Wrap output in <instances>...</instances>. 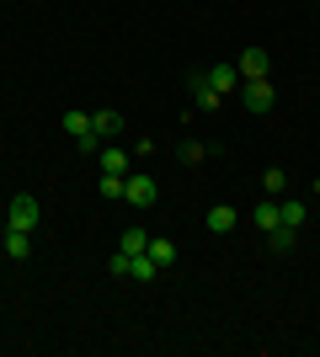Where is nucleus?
Returning a JSON list of instances; mask_svg holds the SVG:
<instances>
[{"label":"nucleus","mask_w":320,"mask_h":357,"mask_svg":"<svg viewBox=\"0 0 320 357\" xmlns=\"http://www.w3.org/2000/svg\"><path fill=\"white\" fill-rule=\"evenodd\" d=\"M123 203H128V208H155V203H160V181H155L150 171H128V176H123Z\"/></svg>","instance_id":"f257e3e1"},{"label":"nucleus","mask_w":320,"mask_h":357,"mask_svg":"<svg viewBox=\"0 0 320 357\" xmlns=\"http://www.w3.org/2000/svg\"><path fill=\"white\" fill-rule=\"evenodd\" d=\"M64 134L75 139V149L80 155H102V139H96V128H91V112H75V107H70V112H64Z\"/></svg>","instance_id":"f03ea898"},{"label":"nucleus","mask_w":320,"mask_h":357,"mask_svg":"<svg viewBox=\"0 0 320 357\" xmlns=\"http://www.w3.org/2000/svg\"><path fill=\"white\" fill-rule=\"evenodd\" d=\"M38 213H43V208H38V197L16 192L11 208H6V229H27V235H32V229H38Z\"/></svg>","instance_id":"7ed1b4c3"},{"label":"nucleus","mask_w":320,"mask_h":357,"mask_svg":"<svg viewBox=\"0 0 320 357\" xmlns=\"http://www.w3.org/2000/svg\"><path fill=\"white\" fill-rule=\"evenodd\" d=\"M235 70H241V80H267V70H273V54H267V48H245L241 59H235Z\"/></svg>","instance_id":"20e7f679"},{"label":"nucleus","mask_w":320,"mask_h":357,"mask_svg":"<svg viewBox=\"0 0 320 357\" xmlns=\"http://www.w3.org/2000/svg\"><path fill=\"white\" fill-rule=\"evenodd\" d=\"M241 96H245V112H273V80H241Z\"/></svg>","instance_id":"39448f33"},{"label":"nucleus","mask_w":320,"mask_h":357,"mask_svg":"<svg viewBox=\"0 0 320 357\" xmlns=\"http://www.w3.org/2000/svg\"><path fill=\"white\" fill-rule=\"evenodd\" d=\"M203 86L229 96V91H241V70H235V64H208V70H203Z\"/></svg>","instance_id":"423d86ee"},{"label":"nucleus","mask_w":320,"mask_h":357,"mask_svg":"<svg viewBox=\"0 0 320 357\" xmlns=\"http://www.w3.org/2000/svg\"><path fill=\"white\" fill-rule=\"evenodd\" d=\"M251 224H257L261 235H267V229H277V224H283V197H261L257 208H251Z\"/></svg>","instance_id":"0eeeda50"},{"label":"nucleus","mask_w":320,"mask_h":357,"mask_svg":"<svg viewBox=\"0 0 320 357\" xmlns=\"http://www.w3.org/2000/svg\"><path fill=\"white\" fill-rule=\"evenodd\" d=\"M203 224H208V235H229V229L241 224V208H229V203H213V208L203 213Z\"/></svg>","instance_id":"6e6552de"},{"label":"nucleus","mask_w":320,"mask_h":357,"mask_svg":"<svg viewBox=\"0 0 320 357\" xmlns=\"http://www.w3.org/2000/svg\"><path fill=\"white\" fill-rule=\"evenodd\" d=\"M261 245H267L273 256H289L294 245H299V229H289V224H277V229H267V235H261Z\"/></svg>","instance_id":"1a4fd4ad"},{"label":"nucleus","mask_w":320,"mask_h":357,"mask_svg":"<svg viewBox=\"0 0 320 357\" xmlns=\"http://www.w3.org/2000/svg\"><path fill=\"white\" fill-rule=\"evenodd\" d=\"M0 251L11 256V261H27L32 256V235L27 229H6V235H0Z\"/></svg>","instance_id":"9d476101"},{"label":"nucleus","mask_w":320,"mask_h":357,"mask_svg":"<svg viewBox=\"0 0 320 357\" xmlns=\"http://www.w3.org/2000/svg\"><path fill=\"white\" fill-rule=\"evenodd\" d=\"M155 261V267L166 272V267H176V240H166V235H150V251H144Z\"/></svg>","instance_id":"9b49d317"},{"label":"nucleus","mask_w":320,"mask_h":357,"mask_svg":"<svg viewBox=\"0 0 320 357\" xmlns=\"http://www.w3.org/2000/svg\"><path fill=\"white\" fill-rule=\"evenodd\" d=\"M118 251H123V256H144V251H150V229L128 224V229H123V240H118Z\"/></svg>","instance_id":"f8f14e48"},{"label":"nucleus","mask_w":320,"mask_h":357,"mask_svg":"<svg viewBox=\"0 0 320 357\" xmlns=\"http://www.w3.org/2000/svg\"><path fill=\"white\" fill-rule=\"evenodd\" d=\"M96 165H102V171H112V176H128V149H118V144H102Z\"/></svg>","instance_id":"ddd939ff"},{"label":"nucleus","mask_w":320,"mask_h":357,"mask_svg":"<svg viewBox=\"0 0 320 357\" xmlns=\"http://www.w3.org/2000/svg\"><path fill=\"white\" fill-rule=\"evenodd\" d=\"M91 128H96V139L107 144V139L123 134V118H118V112H91Z\"/></svg>","instance_id":"4468645a"},{"label":"nucleus","mask_w":320,"mask_h":357,"mask_svg":"<svg viewBox=\"0 0 320 357\" xmlns=\"http://www.w3.org/2000/svg\"><path fill=\"white\" fill-rule=\"evenodd\" d=\"M155 272L160 267H155L150 256H128V283H155Z\"/></svg>","instance_id":"2eb2a0df"},{"label":"nucleus","mask_w":320,"mask_h":357,"mask_svg":"<svg viewBox=\"0 0 320 357\" xmlns=\"http://www.w3.org/2000/svg\"><path fill=\"white\" fill-rule=\"evenodd\" d=\"M192 102H198L203 112H219V102H224V96H219V91H208V86H203V75H192Z\"/></svg>","instance_id":"dca6fc26"},{"label":"nucleus","mask_w":320,"mask_h":357,"mask_svg":"<svg viewBox=\"0 0 320 357\" xmlns=\"http://www.w3.org/2000/svg\"><path fill=\"white\" fill-rule=\"evenodd\" d=\"M283 187H289V171L267 165V171H261V192H267V197H283Z\"/></svg>","instance_id":"f3484780"},{"label":"nucleus","mask_w":320,"mask_h":357,"mask_svg":"<svg viewBox=\"0 0 320 357\" xmlns=\"http://www.w3.org/2000/svg\"><path fill=\"white\" fill-rule=\"evenodd\" d=\"M208 155H213V144H203V139H187V144H182V160L187 165H203Z\"/></svg>","instance_id":"a211bd4d"},{"label":"nucleus","mask_w":320,"mask_h":357,"mask_svg":"<svg viewBox=\"0 0 320 357\" xmlns=\"http://www.w3.org/2000/svg\"><path fill=\"white\" fill-rule=\"evenodd\" d=\"M305 219H310V208L289 197V203H283V224H289V229H305Z\"/></svg>","instance_id":"6ab92c4d"},{"label":"nucleus","mask_w":320,"mask_h":357,"mask_svg":"<svg viewBox=\"0 0 320 357\" xmlns=\"http://www.w3.org/2000/svg\"><path fill=\"white\" fill-rule=\"evenodd\" d=\"M96 192L118 203V197H123V176H112V171H102V181H96Z\"/></svg>","instance_id":"aec40b11"},{"label":"nucleus","mask_w":320,"mask_h":357,"mask_svg":"<svg viewBox=\"0 0 320 357\" xmlns=\"http://www.w3.org/2000/svg\"><path fill=\"white\" fill-rule=\"evenodd\" d=\"M107 272H112V278H128V256L118 251V256H112V261H107Z\"/></svg>","instance_id":"412c9836"},{"label":"nucleus","mask_w":320,"mask_h":357,"mask_svg":"<svg viewBox=\"0 0 320 357\" xmlns=\"http://www.w3.org/2000/svg\"><path fill=\"white\" fill-rule=\"evenodd\" d=\"M315 192H320V187H315Z\"/></svg>","instance_id":"4be33fe9"}]
</instances>
